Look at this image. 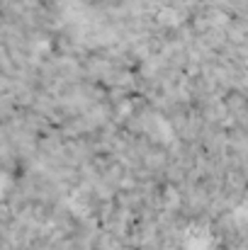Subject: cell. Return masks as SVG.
I'll list each match as a JSON object with an SVG mask.
<instances>
[{"instance_id": "cell-1", "label": "cell", "mask_w": 248, "mask_h": 250, "mask_svg": "<svg viewBox=\"0 0 248 250\" xmlns=\"http://www.w3.org/2000/svg\"><path fill=\"white\" fill-rule=\"evenodd\" d=\"M185 248L187 250H209L212 248V233L207 226H190L185 231Z\"/></svg>"}]
</instances>
